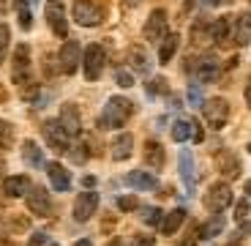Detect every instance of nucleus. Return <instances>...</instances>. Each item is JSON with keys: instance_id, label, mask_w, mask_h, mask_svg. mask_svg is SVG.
I'll use <instances>...</instances> for the list:
<instances>
[{"instance_id": "nucleus-55", "label": "nucleus", "mask_w": 251, "mask_h": 246, "mask_svg": "<svg viewBox=\"0 0 251 246\" xmlns=\"http://www.w3.org/2000/svg\"><path fill=\"white\" fill-rule=\"evenodd\" d=\"M47 246H60V244H47Z\"/></svg>"}, {"instance_id": "nucleus-26", "label": "nucleus", "mask_w": 251, "mask_h": 246, "mask_svg": "<svg viewBox=\"0 0 251 246\" xmlns=\"http://www.w3.org/2000/svg\"><path fill=\"white\" fill-rule=\"evenodd\" d=\"M183 221H186V211H183V208L170 211V214L164 216V221H161V233L164 235H175L177 230H180Z\"/></svg>"}, {"instance_id": "nucleus-3", "label": "nucleus", "mask_w": 251, "mask_h": 246, "mask_svg": "<svg viewBox=\"0 0 251 246\" xmlns=\"http://www.w3.org/2000/svg\"><path fill=\"white\" fill-rule=\"evenodd\" d=\"M202 202H205V208L210 211V214H224V211L232 205V189H229V183L226 181L210 183Z\"/></svg>"}, {"instance_id": "nucleus-18", "label": "nucleus", "mask_w": 251, "mask_h": 246, "mask_svg": "<svg viewBox=\"0 0 251 246\" xmlns=\"http://www.w3.org/2000/svg\"><path fill=\"white\" fill-rule=\"evenodd\" d=\"M126 183H128L131 189H139V191H151L158 186L156 175H153V172H142V170H131L126 175Z\"/></svg>"}, {"instance_id": "nucleus-12", "label": "nucleus", "mask_w": 251, "mask_h": 246, "mask_svg": "<svg viewBox=\"0 0 251 246\" xmlns=\"http://www.w3.org/2000/svg\"><path fill=\"white\" fill-rule=\"evenodd\" d=\"M27 211L33 216H50L52 211V202H50V194H47L44 186H33L27 191Z\"/></svg>"}, {"instance_id": "nucleus-29", "label": "nucleus", "mask_w": 251, "mask_h": 246, "mask_svg": "<svg viewBox=\"0 0 251 246\" xmlns=\"http://www.w3.org/2000/svg\"><path fill=\"white\" fill-rule=\"evenodd\" d=\"M22 159H25L30 167H41L44 164V156H41V148L33 142V139H25L22 142Z\"/></svg>"}, {"instance_id": "nucleus-53", "label": "nucleus", "mask_w": 251, "mask_h": 246, "mask_svg": "<svg viewBox=\"0 0 251 246\" xmlns=\"http://www.w3.org/2000/svg\"><path fill=\"white\" fill-rule=\"evenodd\" d=\"M126 3H128V6H137V3H139V0H126Z\"/></svg>"}, {"instance_id": "nucleus-22", "label": "nucleus", "mask_w": 251, "mask_h": 246, "mask_svg": "<svg viewBox=\"0 0 251 246\" xmlns=\"http://www.w3.org/2000/svg\"><path fill=\"white\" fill-rule=\"evenodd\" d=\"M177 47H180V36L177 33H167V38L158 44V63H170L175 57Z\"/></svg>"}, {"instance_id": "nucleus-11", "label": "nucleus", "mask_w": 251, "mask_h": 246, "mask_svg": "<svg viewBox=\"0 0 251 246\" xmlns=\"http://www.w3.org/2000/svg\"><path fill=\"white\" fill-rule=\"evenodd\" d=\"M57 123L63 126V132L69 134V137H79V132H82V118H79V109H76V104H63Z\"/></svg>"}, {"instance_id": "nucleus-41", "label": "nucleus", "mask_w": 251, "mask_h": 246, "mask_svg": "<svg viewBox=\"0 0 251 246\" xmlns=\"http://www.w3.org/2000/svg\"><path fill=\"white\" fill-rule=\"evenodd\" d=\"M191 139H194V142H202V139H205V132H202V126L197 120H191Z\"/></svg>"}, {"instance_id": "nucleus-49", "label": "nucleus", "mask_w": 251, "mask_h": 246, "mask_svg": "<svg viewBox=\"0 0 251 246\" xmlns=\"http://www.w3.org/2000/svg\"><path fill=\"white\" fill-rule=\"evenodd\" d=\"M74 246H93V244H90V238H79Z\"/></svg>"}, {"instance_id": "nucleus-42", "label": "nucleus", "mask_w": 251, "mask_h": 246, "mask_svg": "<svg viewBox=\"0 0 251 246\" xmlns=\"http://www.w3.org/2000/svg\"><path fill=\"white\" fill-rule=\"evenodd\" d=\"M8 38H11V30H8V25L0 22V50H6L8 47Z\"/></svg>"}, {"instance_id": "nucleus-32", "label": "nucleus", "mask_w": 251, "mask_h": 246, "mask_svg": "<svg viewBox=\"0 0 251 246\" xmlns=\"http://www.w3.org/2000/svg\"><path fill=\"white\" fill-rule=\"evenodd\" d=\"M221 230H224V216L216 214L213 219L207 221V224H202V227H200V235H202V238H216Z\"/></svg>"}, {"instance_id": "nucleus-57", "label": "nucleus", "mask_w": 251, "mask_h": 246, "mask_svg": "<svg viewBox=\"0 0 251 246\" xmlns=\"http://www.w3.org/2000/svg\"><path fill=\"white\" fill-rule=\"evenodd\" d=\"M33 3H36V0H33Z\"/></svg>"}, {"instance_id": "nucleus-47", "label": "nucleus", "mask_w": 251, "mask_h": 246, "mask_svg": "<svg viewBox=\"0 0 251 246\" xmlns=\"http://www.w3.org/2000/svg\"><path fill=\"white\" fill-rule=\"evenodd\" d=\"M0 246H14V241L6 238V235H0Z\"/></svg>"}, {"instance_id": "nucleus-23", "label": "nucleus", "mask_w": 251, "mask_h": 246, "mask_svg": "<svg viewBox=\"0 0 251 246\" xmlns=\"http://www.w3.org/2000/svg\"><path fill=\"white\" fill-rule=\"evenodd\" d=\"M235 44L246 47L251 44V14H240L238 19H235Z\"/></svg>"}, {"instance_id": "nucleus-48", "label": "nucleus", "mask_w": 251, "mask_h": 246, "mask_svg": "<svg viewBox=\"0 0 251 246\" xmlns=\"http://www.w3.org/2000/svg\"><path fill=\"white\" fill-rule=\"evenodd\" d=\"M224 3H229V0H207V6H224Z\"/></svg>"}, {"instance_id": "nucleus-19", "label": "nucleus", "mask_w": 251, "mask_h": 246, "mask_svg": "<svg viewBox=\"0 0 251 246\" xmlns=\"http://www.w3.org/2000/svg\"><path fill=\"white\" fill-rule=\"evenodd\" d=\"M47 175H50V183H52V189L55 191H66L71 186V178H69V172H66V167L57 164V162L47 164Z\"/></svg>"}, {"instance_id": "nucleus-40", "label": "nucleus", "mask_w": 251, "mask_h": 246, "mask_svg": "<svg viewBox=\"0 0 251 246\" xmlns=\"http://www.w3.org/2000/svg\"><path fill=\"white\" fill-rule=\"evenodd\" d=\"M128 246H156V238H153V235L139 233V235H134V238H131V244H128Z\"/></svg>"}, {"instance_id": "nucleus-31", "label": "nucleus", "mask_w": 251, "mask_h": 246, "mask_svg": "<svg viewBox=\"0 0 251 246\" xmlns=\"http://www.w3.org/2000/svg\"><path fill=\"white\" fill-rule=\"evenodd\" d=\"M14 8H17L19 27H22V30H30V27H33V14H30V6H27L25 0H17V3H14Z\"/></svg>"}, {"instance_id": "nucleus-33", "label": "nucleus", "mask_w": 251, "mask_h": 246, "mask_svg": "<svg viewBox=\"0 0 251 246\" xmlns=\"http://www.w3.org/2000/svg\"><path fill=\"white\" fill-rule=\"evenodd\" d=\"M139 214H142V221H145V224H151V227H161V221H164L161 208H153V205H148V208H139Z\"/></svg>"}, {"instance_id": "nucleus-21", "label": "nucleus", "mask_w": 251, "mask_h": 246, "mask_svg": "<svg viewBox=\"0 0 251 246\" xmlns=\"http://www.w3.org/2000/svg\"><path fill=\"white\" fill-rule=\"evenodd\" d=\"M145 164H148V167H153V170H161L164 167V148H161V142H156V139H148V142H145Z\"/></svg>"}, {"instance_id": "nucleus-2", "label": "nucleus", "mask_w": 251, "mask_h": 246, "mask_svg": "<svg viewBox=\"0 0 251 246\" xmlns=\"http://www.w3.org/2000/svg\"><path fill=\"white\" fill-rule=\"evenodd\" d=\"M11 80L19 85V90L27 88V85H33V80H30V47L27 44H17V50H14V55H11Z\"/></svg>"}, {"instance_id": "nucleus-37", "label": "nucleus", "mask_w": 251, "mask_h": 246, "mask_svg": "<svg viewBox=\"0 0 251 246\" xmlns=\"http://www.w3.org/2000/svg\"><path fill=\"white\" fill-rule=\"evenodd\" d=\"M118 208L123 211V214H128V211H137L139 208V200L134 194H123V197H118Z\"/></svg>"}, {"instance_id": "nucleus-1", "label": "nucleus", "mask_w": 251, "mask_h": 246, "mask_svg": "<svg viewBox=\"0 0 251 246\" xmlns=\"http://www.w3.org/2000/svg\"><path fill=\"white\" fill-rule=\"evenodd\" d=\"M131 112H134V104L126 96H112L99 118V126L101 129H123L126 120L131 118Z\"/></svg>"}, {"instance_id": "nucleus-25", "label": "nucleus", "mask_w": 251, "mask_h": 246, "mask_svg": "<svg viewBox=\"0 0 251 246\" xmlns=\"http://www.w3.org/2000/svg\"><path fill=\"white\" fill-rule=\"evenodd\" d=\"M128 63H131V69L137 74H148L151 71V57H148V52L142 47H131L128 50Z\"/></svg>"}, {"instance_id": "nucleus-44", "label": "nucleus", "mask_w": 251, "mask_h": 246, "mask_svg": "<svg viewBox=\"0 0 251 246\" xmlns=\"http://www.w3.org/2000/svg\"><path fill=\"white\" fill-rule=\"evenodd\" d=\"M82 186H85V189H93V186H96V178H93V175H85V178H82Z\"/></svg>"}, {"instance_id": "nucleus-35", "label": "nucleus", "mask_w": 251, "mask_h": 246, "mask_svg": "<svg viewBox=\"0 0 251 246\" xmlns=\"http://www.w3.org/2000/svg\"><path fill=\"white\" fill-rule=\"evenodd\" d=\"M66 153H69V159L74 164H85V162H88V148H85V145H69V151H66Z\"/></svg>"}, {"instance_id": "nucleus-4", "label": "nucleus", "mask_w": 251, "mask_h": 246, "mask_svg": "<svg viewBox=\"0 0 251 246\" xmlns=\"http://www.w3.org/2000/svg\"><path fill=\"white\" fill-rule=\"evenodd\" d=\"M202 115H205V123L210 129H221L229 120V101L221 99V96L205 99L202 101Z\"/></svg>"}, {"instance_id": "nucleus-50", "label": "nucleus", "mask_w": 251, "mask_h": 246, "mask_svg": "<svg viewBox=\"0 0 251 246\" xmlns=\"http://www.w3.org/2000/svg\"><path fill=\"white\" fill-rule=\"evenodd\" d=\"M6 99H8V93H6L3 88H0V101H6Z\"/></svg>"}, {"instance_id": "nucleus-45", "label": "nucleus", "mask_w": 251, "mask_h": 246, "mask_svg": "<svg viewBox=\"0 0 251 246\" xmlns=\"http://www.w3.org/2000/svg\"><path fill=\"white\" fill-rule=\"evenodd\" d=\"M188 96H191V101H200V88H197V85H191V90H188Z\"/></svg>"}, {"instance_id": "nucleus-7", "label": "nucleus", "mask_w": 251, "mask_h": 246, "mask_svg": "<svg viewBox=\"0 0 251 246\" xmlns=\"http://www.w3.org/2000/svg\"><path fill=\"white\" fill-rule=\"evenodd\" d=\"M44 17H47L50 30L55 33L57 38L69 36V19H66V8H63L60 0H50V3H47V6H44Z\"/></svg>"}, {"instance_id": "nucleus-51", "label": "nucleus", "mask_w": 251, "mask_h": 246, "mask_svg": "<svg viewBox=\"0 0 251 246\" xmlns=\"http://www.w3.org/2000/svg\"><path fill=\"white\" fill-rule=\"evenodd\" d=\"M107 246H120V241H118V238H112V241H109Z\"/></svg>"}, {"instance_id": "nucleus-6", "label": "nucleus", "mask_w": 251, "mask_h": 246, "mask_svg": "<svg viewBox=\"0 0 251 246\" xmlns=\"http://www.w3.org/2000/svg\"><path fill=\"white\" fill-rule=\"evenodd\" d=\"M71 14H74V22L82 27H96L104 22V8L96 0H76Z\"/></svg>"}, {"instance_id": "nucleus-30", "label": "nucleus", "mask_w": 251, "mask_h": 246, "mask_svg": "<svg viewBox=\"0 0 251 246\" xmlns=\"http://www.w3.org/2000/svg\"><path fill=\"white\" fill-rule=\"evenodd\" d=\"M172 139H175V142L191 139V118H177L175 123H172Z\"/></svg>"}, {"instance_id": "nucleus-15", "label": "nucleus", "mask_w": 251, "mask_h": 246, "mask_svg": "<svg viewBox=\"0 0 251 246\" xmlns=\"http://www.w3.org/2000/svg\"><path fill=\"white\" fill-rule=\"evenodd\" d=\"M216 167H219V172L226 181H235V178L240 175V159L235 156L232 151H221L219 156H216Z\"/></svg>"}, {"instance_id": "nucleus-24", "label": "nucleus", "mask_w": 251, "mask_h": 246, "mask_svg": "<svg viewBox=\"0 0 251 246\" xmlns=\"http://www.w3.org/2000/svg\"><path fill=\"white\" fill-rule=\"evenodd\" d=\"M210 25H213V22H207V19H194V25H191V44L202 47V44H207V41H213Z\"/></svg>"}, {"instance_id": "nucleus-56", "label": "nucleus", "mask_w": 251, "mask_h": 246, "mask_svg": "<svg viewBox=\"0 0 251 246\" xmlns=\"http://www.w3.org/2000/svg\"><path fill=\"white\" fill-rule=\"evenodd\" d=\"M229 246H240V244H229Z\"/></svg>"}, {"instance_id": "nucleus-36", "label": "nucleus", "mask_w": 251, "mask_h": 246, "mask_svg": "<svg viewBox=\"0 0 251 246\" xmlns=\"http://www.w3.org/2000/svg\"><path fill=\"white\" fill-rule=\"evenodd\" d=\"M167 90L170 88H167V80H164V77H153V80L148 82V93L151 96H164Z\"/></svg>"}, {"instance_id": "nucleus-28", "label": "nucleus", "mask_w": 251, "mask_h": 246, "mask_svg": "<svg viewBox=\"0 0 251 246\" xmlns=\"http://www.w3.org/2000/svg\"><path fill=\"white\" fill-rule=\"evenodd\" d=\"M25 230H30V219L27 216L11 214L8 219L0 221V233H25Z\"/></svg>"}, {"instance_id": "nucleus-39", "label": "nucleus", "mask_w": 251, "mask_h": 246, "mask_svg": "<svg viewBox=\"0 0 251 246\" xmlns=\"http://www.w3.org/2000/svg\"><path fill=\"white\" fill-rule=\"evenodd\" d=\"M235 219H238V224H243V221L249 219V200H240L238 205H235Z\"/></svg>"}, {"instance_id": "nucleus-27", "label": "nucleus", "mask_w": 251, "mask_h": 246, "mask_svg": "<svg viewBox=\"0 0 251 246\" xmlns=\"http://www.w3.org/2000/svg\"><path fill=\"white\" fill-rule=\"evenodd\" d=\"M180 178L188 191H194V159L191 151H180Z\"/></svg>"}, {"instance_id": "nucleus-46", "label": "nucleus", "mask_w": 251, "mask_h": 246, "mask_svg": "<svg viewBox=\"0 0 251 246\" xmlns=\"http://www.w3.org/2000/svg\"><path fill=\"white\" fill-rule=\"evenodd\" d=\"M246 104L251 107V80H249V85H246Z\"/></svg>"}, {"instance_id": "nucleus-14", "label": "nucleus", "mask_w": 251, "mask_h": 246, "mask_svg": "<svg viewBox=\"0 0 251 246\" xmlns=\"http://www.w3.org/2000/svg\"><path fill=\"white\" fill-rule=\"evenodd\" d=\"M210 36H213V44H219V47H224L226 41H232V36H235V19H229V17L213 19V25H210Z\"/></svg>"}, {"instance_id": "nucleus-8", "label": "nucleus", "mask_w": 251, "mask_h": 246, "mask_svg": "<svg viewBox=\"0 0 251 246\" xmlns=\"http://www.w3.org/2000/svg\"><path fill=\"white\" fill-rule=\"evenodd\" d=\"M57 63H60V71L63 74H74L82 63V47L76 38H66V44L60 47L57 52Z\"/></svg>"}, {"instance_id": "nucleus-38", "label": "nucleus", "mask_w": 251, "mask_h": 246, "mask_svg": "<svg viewBox=\"0 0 251 246\" xmlns=\"http://www.w3.org/2000/svg\"><path fill=\"white\" fill-rule=\"evenodd\" d=\"M115 82H118L120 88H131V85H134V74H131V71H126V69H118V71H115Z\"/></svg>"}, {"instance_id": "nucleus-16", "label": "nucleus", "mask_w": 251, "mask_h": 246, "mask_svg": "<svg viewBox=\"0 0 251 246\" xmlns=\"http://www.w3.org/2000/svg\"><path fill=\"white\" fill-rule=\"evenodd\" d=\"M219 71H221L219 57L207 52V55L200 57V63H197V80L200 82H213L216 77H219Z\"/></svg>"}, {"instance_id": "nucleus-5", "label": "nucleus", "mask_w": 251, "mask_h": 246, "mask_svg": "<svg viewBox=\"0 0 251 246\" xmlns=\"http://www.w3.org/2000/svg\"><path fill=\"white\" fill-rule=\"evenodd\" d=\"M104 63H107V52L101 44H90L88 50L82 52V71H85V80L96 82L104 71Z\"/></svg>"}, {"instance_id": "nucleus-13", "label": "nucleus", "mask_w": 251, "mask_h": 246, "mask_svg": "<svg viewBox=\"0 0 251 246\" xmlns=\"http://www.w3.org/2000/svg\"><path fill=\"white\" fill-rule=\"evenodd\" d=\"M96 208H99V194H96V191H82L74 200V219L88 221L90 216L96 214Z\"/></svg>"}, {"instance_id": "nucleus-10", "label": "nucleus", "mask_w": 251, "mask_h": 246, "mask_svg": "<svg viewBox=\"0 0 251 246\" xmlns=\"http://www.w3.org/2000/svg\"><path fill=\"white\" fill-rule=\"evenodd\" d=\"M41 132H44L47 145H50L55 153H66V151H69V139H71V137L63 132V126L57 123V120H44Z\"/></svg>"}, {"instance_id": "nucleus-17", "label": "nucleus", "mask_w": 251, "mask_h": 246, "mask_svg": "<svg viewBox=\"0 0 251 246\" xmlns=\"http://www.w3.org/2000/svg\"><path fill=\"white\" fill-rule=\"evenodd\" d=\"M30 189H33V186H30V178H27V175H11V178L3 181V194H6V197H22V194L27 197V191H30Z\"/></svg>"}, {"instance_id": "nucleus-9", "label": "nucleus", "mask_w": 251, "mask_h": 246, "mask_svg": "<svg viewBox=\"0 0 251 246\" xmlns=\"http://www.w3.org/2000/svg\"><path fill=\"white\" fill-rule=\"evenodd\" d=\"M142 36H145V41H151V44H161L164 38H167V11H164V8L151 11V17H148V22H145V27H142Z\"/></svg>"}, {"instance_id": "nucleus-52", "label": "nucleus", "mask_w": 251, "mask_h": 246, "mask_svg": "<svg viewBox=\"0 0 251 246\" xmlns=\"http://www.w3.org/2000/svg\"><path fill=\"white\" fill-rule=\"evenodd\" d=\"M246 194H251V181H249V183H246Z\"/></svg>"}, {"instance_id": "nucleus-43", "label": "nucleus", "mask_w": 251, "mask_h": 246, "mask_svg": "<svg viewBox=\"0 0 251 246\" xmlns=\"http://www.w3.org/2000/svg\"><path fill=\"white\" fill-rule=\"evenodd\" d=\"M47 244H50V241H47L44 233H33L30 241H27V246H47Z\"/></svg>"}, {"instance_id": "nucleus-34", "label": "nucleus", "mask_w": 251, "mask_h": 246, "mask_svg": "<svg viewBox=\"0 0 251 246\" xmlns=\"http://www.w3.org/2000/svg\"><path fill=\"white\" fill-rule=\"evenodd\" d=\"M14 145V126L8 120H0V151H8Z\"/></svg>"}, {"instance_id": "nucleus-20", "label": "nucleus", "mask_w": 251, "mask_h": 246, "mask_svg": "<svg viewBox=\"0 0 251 246\" xmlns=\"http://www.w3.org/2000/svg\"><path fill=\"white\" fill-rule=\"evenodd\" d=\"M112 159L115 162H126V159H131V151H134V137L131 134H118V137L112 139Z\"/></svg>"}, {"instance_id": "nucleus-54", "label": "nucleus", "mask_w": 251, "mask_h": 246, "mask_svg": "<svg viewBox=\"0 0 251 246\" xmlns=\"http://www.w3.org/2000/svg\"><path fill=\"white\" fill-rule=\"evenodd\" d=\"M3 57H6V50H0V63H3Z\"/></svg>"}]
</instances>
